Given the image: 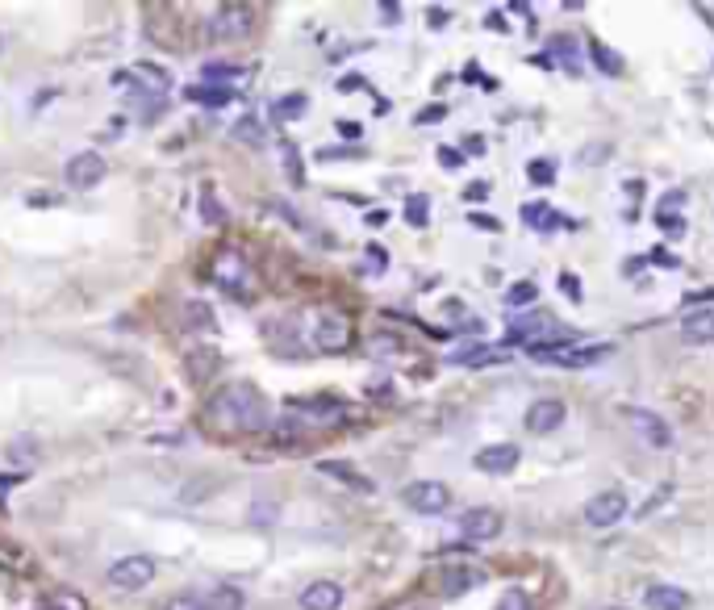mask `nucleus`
I'll return each mask as SVG.
<instances>
[{
    "label": "nucleus",
    "mask_w": 714,
    "mask_h": 610,
    "mask_svg": "<svg viewBox=\"0 0 714 610\" xmlns=\"http://www.w3.org/2000/svg\"><path fill=\"white\" fill-rule=\"evenodd\" d=\"M535 297H539V285H535V280H518V285L506 289V305H510V310H514V305H531Z\"/></svg>",
    "instance_id": "obj_27"
},
{
    "label": "nucleus",
    "mask_w": 714,
    "mask_h": 610,
    "mask_svg": "<svg viewBox=\"0 0 714 610\" xmlns=\"http://www.w3.org/2000/svg\"><path fill=\"white\" fill-rule=\"evenodd\" d=\"M314 347L318 351H347L351 347V318L339 310H322L314 318Z\"/></svg>",
    "instance_id": "obj_7"
},
{
    "label": "nucleus",
    "mask_w": 714,
    "mask_h": 610,
    "mask_svg": "<svg viewBox=\"0 0 714 610\" xmlns=\"http://www.w3.org/2000/svg\"><path fill=\"white\" fill-rule=\"evenodd\" d=\"M201 205H205V222H222L226 218L218 197H213V184H205V189H201Z\"/></svg>",
    "instance_id": "obj_32"
},
{
    "label": "nucleus",
    "mask_w": 714,
    "mask_h": 610,
    "mask_svg": "<svg viewBox=\"0 0 714 610\" xmlns=\"http://www.w3.org/2000/svg\"><path fill=\"white\" fill-rule=\"evenodd\" d=\"M535 351V360H552L560 368H589V364H598L610 356V343H589V347H564V343H531Z\"/></svg>",
    "instance_id": "obj_2"
},
{
    "label": "nucleus",
    "mask_w": 714,
    "mask_h": 610,
    "mask_svg": "<svg viewBox=\"0 0 714 610\" xmlns=\"http://www.w3.org/2000/svg\"><path fill=\"white\" fill-rule=\"evenodd\" d=\"M426 214H431V197H426V193H418V197H410L406 201V222L410 226H426V222H431V218H426Z\"/></svg>",
    "instance_id": "obj_26"
},
{
    "label": "nucleus",
    "mask_w": 714,
    "mask_h": 610,
    "mask_svg": "<svg viewBox=\"0 0 714 610\" xmlns=\"http://www.w3.org/2000/svg\"><path fill=\"white\" fill-rule=\"evenodd\" d=\"M188 101H201V105H226V101H230V88H205V84H197V88H188Z\"/></svg>",
    "instance_id": "obj_29"
},
{
    "label": "nucleus",
    "mask_w": 714,
    "mask_h": 610,
    "mask_svg": "<svg viewBox=\"0 0 714 610\" xmlns=\"http://www.w3.org/2000/svg\"><path fill=\"white\" fill-rule=\"evenodd\" d=\"M673 209H685V193H664V201H660L656 214H673Z\"/></svg>",
    "instance_id": "obj_38"
},
{
    "label": "nucleus",
    "mask_w": 714,
    "mask_h": 610,
    "mask_svg": "<svg viewBox=\"0 0 714 610\" xmlns=\"http://www.w3.org/2000/svg\"><path fill=\"white\" fill-rule=\"evenodd\" d=\"M339 606H343L339 581H314L301 590V610H339Z\"/></svg>",
    "instance_id": "obj_12"
},
{
    "label": "nucleus",
    "mask_w": 714,
    "mask_h": 610,
    "mask_svg": "<svg viewBox=\"0 0 714 610\" xmlns=\"http://www.w3.org/2000/svg\"><path fill=\"white\" fill-rule=\"evenodd\" d=\"M380 13H385L389 26H397V21H401V5H393V0H380Z\"/></svg>",
    "instance_id": "obj_40"
},
{
    "label": "nucleus",
    "mask_w": 714,
    "mask_h": 610,
    "mask_svg": "<svg viewBox=\"0 0 714 610\" xmlns=\"http://www.w3.org/2000/svg\"><path fill=\"white\" fill-rule=\"evenodd\" d=\"M184 326H188V331H209V326H213V310H209L205 301H188L184 305Z\"/></svg>",
    "instance_id": "obj_21"
},
{
    "label": "nucleus",
    "mask_w": 714,
    "mask_h": 610,
    "mask_svg": "<svg viewBox=\"0 0 714 610\" xmlns=\"http://www.w3.org/2000/svg\"><path fill=\"white\" fill-rule=\"evenodd\" d=\"M468 222H472V226H485V230H497V222H493L489 214H472Z\"/></svg>",
    "instance_id": "obj_41"
},
{
    "label": "nucleus",
    "mask_w": 714,
    "mask_h": 610,
    "mask_svg": "<svg viewBox=\"0 0 714 610\" xmlns=\"http://www.w3.org/2000/svg\"><path fill=\"white\" fill-rule=\"evenodd\" d=\"M368 264L385 272V268H389V255H385V247H368Z\"/></svg>",
    "instance_id": "obj_39"
},
{
    "label": "nucleus",
    "mask_w": 714,
    "mask_h": 610,
    "mask_svg": "<svg viewBox=\"0 0 714 610\" xmlns=\"http://www.w3.org/2000/svg\"><path fill=\"white\" fill-rule=\"evenodd\" d=\"M155 581V560L151 556H122L117 565H109V585L113 590H122V594H138V590H147V585Z\"/></svg>",
    "instance_id": "obj_3"
},
{
    "label": "nucleus",
    "mask_w": 714,
    "mask_h": 610,
    "mask_svg": "<svg viewBox=\"0 0 714 610\" xmlns=\"http://www.w3.org/2000/svg\"><path fill=\"white\" fill-rule=\"evenodd\" d=\"M439 163H443V168H447V172H456V168H460V163H464V155H460L456 147H439Z\"/></svg>",
    "instance_id": "obj_37"
},
{
    "label": "nucleus",
    "mask_w": 714,
    "mask_h": 610,
    "mask_svg": "<svg viewBox=\"0 0 714 610\" xmlns=\"http://www.w3.org/2000/svg\"><path fill=\"white\" fill-rule=\"evenodd\" d=\"M564 418H568V406L560 397H539V402H531L527 414H522V427L531 435H552L564 427Z\"/></svg>",
    "instance_id": "obj_8"
},
{
    "label": "nucleus",
    "mask_w": 714,
    "mask_h": 610,
    "mask_svg": "<svg viewBox=\"0 0 714 610\" xmlns=\"http://www.w3.org/2000/svg\"><path fill=\"white\" fill-rule=\"evenodd\" d=\"M502 527H506V519L493 506H472L460 519V531H464V539H472V544H489V539L502 535Z\"/></svg>",
    "instance_id": "obj_9"
},
{
    "label": "nucleus",
    "mask_w": 714,
    "mask_h": 610,
    "mask_svg": "<svg viewBox=\"0 0 714 610\" xmlns=\"http://www.w3.org/2000/svg\"><path fill=\"white\" fill-rule=\"evenodd\" d=\"M627 418H631V427L644 435L648 443H656V448H664V443H669V427H664V422H660L652 410H627Z\"/></svg>",
    "instance_id": "obj_16"
},
{
    "label": "nucleus",
    "mask_w": 714,
    "mask_h": 610,
    "mask_svg": "<svg viewBox=\"0 0 714 610\" xmlns=\"http://www.w3.org/2000/svg\"><path fill=\"white\" fill-rule=\"evenodd\" d=\"M184 368H188V377H193L197 385H205V381L213 377V372L222 368V356H218V351H213V347H197L193 356L184 360Z\"/></svg>",
    "instance_id": "obj_17"
},
{
    "label": "nucleus",
    "mask_w": 714,
    "mask_h": 610,
    "mask_svg": "<svg viewBox=\"0 0 714 610\" xmlns=\"http://www.w3.org/2000/svg\"><path fill=\"white\" fill-rule=\"evenodd\" d=\"M339 88H343V92H355V88H364V80H360V76H347Z\"/></svg>",
    "instance_id": "obj_46"
},
{
    "label": "nucleus",
    "mask_w": 714,
    "mask_h": 610,
    "mask_svg": "<svg viewBox=\"0 0 714 610\" xmlns=\"http://www.w3.org/2000/svg\"><path fill=\"white\" fill-rule=\"evenodd\" d=\"M205 418H209V427H218L226 435H259V431H268V402L255 385L234 381L213 393V402L205 406Z\"/></svg>",
    "instance_id": "obj_1"
},
{
    "label": "nucleus",
    "mask_w": 714,
    "mask_h": 610,
    "mask_svg": "<svg viewBox=\"0 0 714 610\" xmlns=\"http://www.w3.org/2000/svg\"><path fill=\"white\" fill-rule=\"evenodd\" d=\"M318 473H326V477H335V481H343V485H351V489H360V494H372V481L360 473V468H351V464H343V460H322L318 464Z\"/></svg>",
    "instance_id": "obj_15"
},
{
    "label": "nucleus",
    "mask_w": 714,
    "mask_h": 610,
    "mask_svg": "<svg viewBox=\"0 0 714 610\" xmlns=\"http://www.w3.org/2000/svg\"><path fill=\"white\" fill-rule=\"evenodd\" d=\"M238 143H251V147H264V126L255 122V117H243V122H238L234 130H230Z\"/></svg>",
    "instance_id": "obj_25"
},
{
    "label": "nucleus",
    "mask_w": 714,
    "mask_h": 610,
    "mask_svg": "<svg viewBox=\"0 0 714 610\" xmlns=\"http://www.w3.org/2000/svg\"><path fill=\"white\" fill-rule=\"evenodd\" d=\"M205 606L209 610H243V594L230 590V585H218L213 594H205Z\"/></svg>",
    "instance_id": "obj_22"
},
{
    "label": "nucleus",
    "mask_w": 714,
    "mask_h": 610,
    "mask_svg": "<svg viewBox=\"0 0 714 610\" xmlns=\"http://www.w3.org/2000/svg\"><path fill=\"white\" fill-rule=\"evenodd\" d=\"M443 117H447V109H443V105H426V109L414 117V122H422V126H435V122H443Z\"/></svg>",
    "instance_id": "obj_35"
},
{
    "label": "nucleus",
    "mask_w": 714,
    "mask_h": 610,
    "mask_svg": "<svg viewBox=\"0 0 714 610\" xmlns=\"http://www.w3.org/2000/svg\"><path fill=\"white\" fill-rule=\"evenodd\" d=\"M681 339L685 343H714V310H698L681 318Z\"/></svg>",
    "instance_id": "obj_14"
},
{
    "label": "nucleus",
    "mask_w": 714,
    "mask_h": 610,
    "mask_svg": "<svg viewBox=\"0 0 714 610\" xmlns=\"http://www.w3.org/2000/svg\"><path fill=\"white\" fill-rule=\"evenodd\" d=\"M159 610H209V606H205L201 594H172Z\"/></svg>",
    "instance_id": "obj_30"
},
{
    "label": "nucleus",
    "mask_w": 714,
    "mask_h": 610,
    "mask_svg": "<svg viewBox=\"0 0 714 610\" xmlns=\"http://www.w3.org/2000/svg\"><path fill=\"white\" fill-rule=\"evenodd\" d=\"M493 360H506V351L497 347H464L451 356V364H493Z\"/></svg>",
    "instance_id": "obj_20"
},
{
    "label": "nucleus",
    "mask_w": 714,
    "mask_h": 610,
    "mask_svg": "<svg viewBox=\"0 0 714 610\" xmlns=\"http://www.w3.org/2000/svg\"><path fill=\"white\" fill-rule=\"evenodd\" d=\"M213 272H218V280H222V285L230 289H238V285H247V264H243V255H238V251H222L218 255V264H213Z\"/></svg>",
    "instance_id": "obj_18"
},
{
    "label": "nucleus",
    "mask_w": 714,
    "mask_h": 610,
    "mask_svg": "<svg viewBox=\"0 0 714 610\" xmlns=\"http://www.w3.org/2000/svg\"><path fill=\"white\" fill-rule=\"evenodd\" d=\"M564 293L573 297V301H581V289H577V280H573V276H564Z\"/></svg>",
    "instance_id": "obj_43"
},
{
    "label": "nucleus",
    "mask_w": 714,
    "mask_h": 610,
    "mask_svg": "<svg viewBox=\"0 0 714 610\" xmlns=\"http://www.w3.org/2000/svg\"><path fill=\"white\" fill-rule=\"evenodd\" d=\"M385 222H389L385 209H372V214H368V226H385Z\"/></svg>",
    "instance_id": "obj_45"
},
{
    "label": "nucleus",
    "mask_w": 714,
    "mask_h": 610,
    "mask_svg": "<svg viewBox=\"0 0 714 610\" xmlns=\"http://www.w3.org/2000/svg\"><path fill=\"white\" fill-rule=\"evenodd\" d=\"M589 55H593V63H598V67H602L606 76H618V72H623V59H618V55L610 51V46L593 42V46H589Z\"/></svg>",
    "instance_id": "obj_24"
},
{
    "label": "nucleus",
    "mask_w": 714,
    "mask_h": 610,
    "mask_svg": "<svg viewBox=\"0 0 714 610\" xmlns=\"http://www.w3.org/2000/svg\"><path fill=\"white\" fill-rule=\"evenodd\" d=\"M497 610H531V598L522 594V590H510V594L502 598V606H497Z\"/></svg>",
    "instance_id": "obj_34"
},
{
    "label": "nucleus",
    "mask_w": 714,
    "mask_h": 610,
    "mask_svg": "<svg viewBox=\"0 0 714 610\" xmlns=\"http://www.w3.org/2000/svg\"><path fill=\"white\" fill-rule=\"evenodd\" d=\"M63 180L71 184V189H97V184L105 180V155L101 151H76L67 159V168H63Z\"/></svg>",
    "instance_id": "obj_6"
},
{
    "label": "nucleus",
    "mask_w": 714,
    "mask_h": 610,
    "mask_svg": "<svg viewBox=\"0 0 714 610\" xmlns=\"http://www.w3.org/2000/svg\"><path fill=\"white\" fill-rule=\"evenodd\" d=\"M0 46H5V38H0Z\"/></svg>",
    "instance_id": "obj_48"
},
{
    "label": "nucleus",
    "mask_w": 714,
    "mask_h": 610,
    "mask_svg": "<svg viewBox=\"0 0 714 610\" xmlns=\"http://www.w3.org/2000/svg\"><path fill=\"white\" fill-rule=\"evenodd\" d=\"M644 606L648 610H689V594L681 590V585H648L644 590Z\"/></svg>",
    "instance_id": "obj_13"
},
{
    "label": "nucleus",
    "mask_w": 714,
    "mask_h": 610,
    "mask_svg": "<svg viewBox=\"0 0 714 610\" xmlns=\"http://www.w3.org/2000/svg\"><path fill=\"white\" fill-rule=\"evenodd\" d=\"M301 109H305V97H301V92H293V97H280L272 113H276V117H284V122H293V117H297Z\"/></svg>",
    "instance_id": "obj_31"
},
{
    "label": "nucleus",
    "mask_w": 714,
    "mask_h": 610,
    "mask_svg": "<svg viewBox=\"0 0 714 610\" xmlns=\"http://www.w3.org/2000/svg\"><path fill=\"white\" fill-rule=\"evenodd\" d=\"M518 460H522V452L514 448V443H489V448H481L476 452V468L481 473H493V477H506V473H514L518 468Z\"/></svg>",
    "instance_id": "obj_11"
},
{
    "label": "nucleus",
    "mask_w": 714,
    "mask_h": 610,
    "mask_svg": "<svg viewBox=\"0 0 714 610\" xmlns=\"http://www.w3.org/2000/svg\"><path fill=\"white\" fill-rule=\"evenodd\" d=\"M485 581V573H476V569H464V565H451L447 573H443V594H468L472 585H481Z\"/></svg>",
    "instance_id": "obj_19"
},
{
    "label": "nucleus",
    "mask_w": 714,
    "mask_h": 610,
    "mask_svg": "<svg viewBox=\"0 0 714 610\" xmlns=\"http://www.w3.org/2000/svg\"><path fill=\"white\" fill-rule=\"evenodd\" d=\"M585 159H589V163H602V159H606V147H602V143H593V147H589V155H585Z\"/></svg>",
    "instance_id": "obj_42"
},
{
    "label": "nucleus",
    "mask_w": 714,
    "mask_h": 610,
    "mask_svg": "<svg viewBox=\"0 0 714 610\" xmlns=\"http://www.w3.org/2000/svg\"><path fill=\"white\" fill-rule=\"evenodd\" d=\"M406 502L418 510V514H443L451 506V489L443 481H414L406 489Z\"/></svg>",
    "instance_id": "obj_10"
},
{
    "label": "nucleus",
    "mask_w": 714,
    "mask_h": 610,
    "mask_svg": "<svg viewBox=\"0 0 714 610\" xmlns=\"http://www.w3.org/2000/svg\"><path fill=\"white\" fill-rule=\"evenodd\" d=\"M255 30V9L251 5H222L209 17V38L213 42H238Z\"/></svg>",
    "instance_id": "obj_4"
},
{
    "label": "nucleus",
    "mask_w": 714,
    "mask_h": 610,
    "mask_svg": "<svg viewBox=\"0 0 714 610\" xmlns=\"http://www.w3.org/2000/svg\"><path fill=\"white\" fill-rule=\"evenodd\" d=\"M42 610H88V602H84V594H76V590H55L51 598L42 602Z\"/></svg>",
    "instance_id": "obj_23"
},
{
    "label": "nucleus",
    "mask_w": 714,
    "mask_h": 610,
    "mask_svg": "<svg viewBox=\"0 0 714 610\" xmlns=\"http://www.w3.org/2000/svg\"><path fill=\"white\" fill-rule=\"evenodd\" d=\"M656 226L669 234H685V218H677V214H656Z\"/></svg>",
    "instance_id": "obj_36"
},
{
    "label": "nucleus",
    "mask_w": 714,
    "mask_h": 610,
    "mask_svg": "<svg viewBox=\"0 0 714 610\" xmlns=\"http://www.w3.org/2000/svg\"><path fill=\"white\" fill-rule=\"evenodd\" d=\"M627 494L623 489H602V494H593L589 502H585V523L589 527H614V523H623L627 519Z\"/></svg>",
    "instance_id": "obj_5"
},
{
    "label": "nucleus",
    "mask_w": 714,
    "mask_h": 610,
    "mask_svg": "<svg viewBox=\"0 0 714 610\" xmlns=\"http://www.w3.org/2000/svg\"><path fill=\"white\" fill-rule=\"evenodd\" d=\"M468 197H472V201H476V197L485 201V197H489V184H485V180H481V184H472V189H468Z\"/></svg>",
    "instance_id": "obj_44"
},
{
    "label": "nucleus",
    "mask_w": 714,
    "mask_h": 610,
    "mask_svg": "<svg viewBox=\"0 0 714 610\" xmlns=\"http://www.w3.org/2000/svg\"><path fill=\"white\" fill-rule=\"evenodd\" d=\"M602 610H627V606H602Z\"/></svg>",
    "instance_id": "obj_47"
},
{
    "label": "nucleus",
    "mask_w": 714,
    "mask_h": 610,
    "mask_svg": "<svg viewBox=\"0 0 714 610\" xmlns=\"http://www.w3.org/2000/svg\"><path fill=\"white\" fill-rule=\"evenodd\" d=\"M522 218H527V226H535V230H547V226H556V209H547V205H522Z\"/></svg>",
    "instance_id": "obj_28"
},
{
    "label": "nucleus",
    "mask_w": 714,
    "mask_h": 610,
    "mask_svg": "<svg viewBox=\"0 0 714 610\" xmlns=\"http://www.w3.org/2000/svg\"><path fill=\"white\" fill-rule=\"evenodd\" d=\"M527 172H531V180H535V184H552V176H556V168H552V163H543V159H535Z\"/></svg>",
    "instance_id": "obj_33"
}]
</instances>
